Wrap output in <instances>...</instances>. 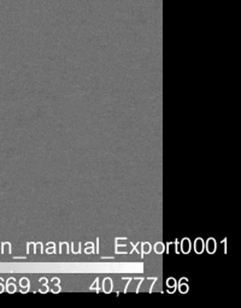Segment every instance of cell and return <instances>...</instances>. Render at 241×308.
<instances>
[{
    "label": "cell",
    "instance_id": "6da1fadb",
    "mask_svg": "<svg viewBox=\"0 0 241 308\" xmlns=\"http://www.w3.org/2000/svg\"><path fill=\"white\" fill-rule=\"evenodd\" d=\"M181 250H182V253H184V254L189 253V250H191V242H189L188 238H184V240L182 241V243H181Z\"/></svg>",
    "mask_w": 241,
    "mask_h": 308
},
{
    "label": "cell",
    "instance_id": "7a4b0ae2",
    "mask_svg": "<svg viewBox=\"0 0 241 308\" xmlns=\"http://www.w3.org/2000/svg\"><path fill=\"white\" fill-rule=\"evenodd\" d=\"M194 247H195V251H197L198 254H200L201 251L204 250V242H202V240H201V238H198V240L195 241Z\"/></svg>",
    "mask_w": 241,
    "mask_h": 308
},
{
    "label": "cell",
    "instance_id": "3957f363",
    "mask_svg": "<svg viewBox=\"0 0 241 308\" xmlns=\"http://www.w3.org/2000/svg\"><path fill=\"white\" fill-rule=\"evenodd\" d=\"M104 291L105 292H111L112 291V282L110 278H106L104 280Z\"/></svg>",
    "mask_w": 241,
    "mask_h": 308
},
{
    "label": "cell",
    "instance_id": "277c9868",
    "mask_svg": "<svg viewBox=\"0 0 241 308\" xmlns=\"http://www.w3.org/2000/svg\"><path fill=\"white\" fill-rule=\"evenodd\" d=\"M207 250L210 253H215V250H216V242H215L213 238H210L207 241Z\"/></svg>",
    "mask_w": 241,
    "mask_h": 308
},
{
    "label": "cell",
    "instance_id": "5b68a950",
    "mask_svg": "<svg viewBox=\"0 0 241 308\" xmlns=\"http://www.w3.org/2000/svg\"><path fill=\"white\" fill-rule=\"evenodd\" d=\"M168 287L170 288V290H169V292H172V289L175 290V285H176V282H175V279L174 278H169L168 279Z\"/></svg>",
    "mask_w": 241,
    "mask_h": 308
},
{
    "label": "cell",
    "instance_id": "8992f818",
    "mask_svg": "<svg viewBox=\"0 0 241 308\" xmlns=\"http://www.w3.org/2000/svg\"><path fill=\"white\" fill-rule=\"evenodd\" d=\"M154 249H156V251L158 253V254H161V253H163L164 251V244L163 243H157L156 246H154Z\"/></svg>",
    "mask_w": 241,
    "mask_h": 308
},
{
    "label": "cell",
    "instance_id": "52a82bcc",
    "mask_svg": "<svg viewBox=\"0 0 241 308\" xmlns=\"http://www.w3.org/2000/svg\"><path fill=\"white\" fill-rule=\"evenodd\" d=\"M20 287H22V288H24V289L29 288V280H28L27 278H22V280L20 282Z\"/></svg>",
    "mask_w": 241,
    "mask_h": 308
},
{
    "label": "cell",
    "instance_id": "ba28073f",
    "mask_svg": "<svg viewBox=\"0 0 241 308\" xmlns=\"http://www.w3.org/2000/svg\"><path fill=\"white\" fill-rule=\"evenodd\" d=\"M180 291L182 292V294H186L187 291H188V285L187 284H182V282H181V284H180Z\"/></svg>",
    "mask_w": 241,
    "mask_h": 308
},
{
    "label": "cell",
    "instance_id": "9c48e42d",
    "mask_svg": "<svg viewBox=\"0 0 241 308\" xmlns=\"http://www.w3.org/2000/svg\"><path fill=\"white\" fill-rule=\"evenodd\" d=\"M142 247H143V251H145V253H150V251H151V247H150L148 243H143Z\"/></svg>",
    "mask_w": 241,
    "mask_h": 308
},
{
    "label": "cell",
    "instance_id": "30bf717a",
    "mask_svg": "<svg viewBox=\"0 0 241 308\" xmlns=\"http://www.w3.org/2000/svg\"><path fill=\"white\" fill-rule=\"evenodd\" d=\"M7 291H9V292H11V294H12V292H15V291H16V287H15L13 284H11V285H10V283H9V287H7Z\"/></svg>",
    "mask_w": 241,
    "mask_h": 308
},
{
    "label": "cell",
    "instance_id": "8fae6325",
    "mask_svg": "<svg viewBox=\"0 0 241 308\" xmlns=\"http://www.w3.org/2000/svg\"><path fill=\"white\" fill-rule=\"evenodd\" d=\"M41 284H46V278H42V279H41Z\"/></svg>",
    "mask_w": 241,
    "mask_h": 308
},
{
    "label": "cell",
    "instance_id": "7c38bea8",
    "mask_svg": "<svg viewBox=\"0 0 241 308\" xmlns=\"http://www.w3.org/2000/svg\"><path fill=\"white\" fill-rule=\"evenodd\" d=\"M53 283L56 284V283H59V279H57V278H53Z\"/></svg>",
    "mask_w": 241,
    "mask_h": 308
},
{
    "label": "cell",
    "instance_id": "4fadbf2b",
    "mask_svg": "<svg viewBox=\"0 0 241 308\" xmlns=\"http://www.w3.org/2000/svg\"><path fill=\"white\" fill-rule=\"evenodd\" d=\"M2 289H4V288H2V285H0V292L2 291Z\"/></svg>",
    "mask_w": 241,
    "mask_h": 308
}]
</instances>
